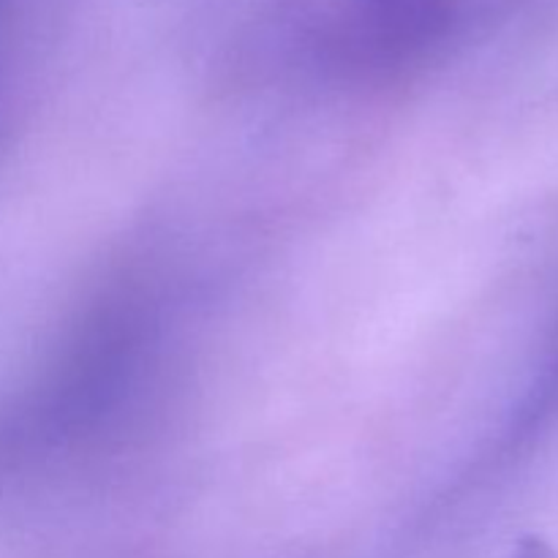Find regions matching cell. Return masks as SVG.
Wrapping results in <instances>:
<instances>
[]
</instances>
